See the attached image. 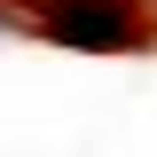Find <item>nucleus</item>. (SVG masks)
I'll return each mask as SVG.
<instances>
[{"mask_svg":"<svg viewBox=\"0 0 157 157\" xmlns=\"http://www.w3.org/2000/svg\"><path fill=\"white\" fill-rule=\"evenodd\" d=\"M39 39L86 47V55H126V47H141L126 0H55V8H39Z\"/></svg>","mask_w":157,"mask_h":157,"instance_id":"1","label":"nucleus"},{"mask_svg":"<svg viewBox=\"0 0 157 157\" xmlns=\"http://www.w3.org/2000/svg\"><path fill=\"white\" fill-rule=\"evenodd\" d=\"M0 24H8V16H0Z\"/></svg>","mask_w":157,"mask_h":157,"instance_id":"2","label":"nucleus"}]
</instances>
